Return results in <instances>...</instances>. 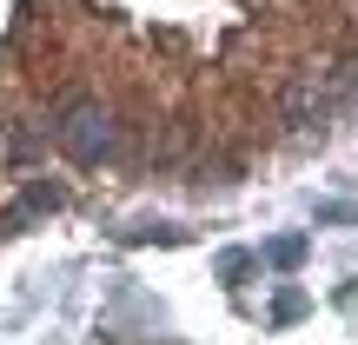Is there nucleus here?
<instances>
[{
    "label": "nucleus",
    "instance_id": "nucleus-1",
    "mask_svg": "<svg viewBox=\"0 0 358 345\" xmlns=\"http://www.w3.org/2000/svg\"><path fill=\"white\" fill-rule=\"evenodd\" d=\"M66 146H73L80 160H106V146H113V133H106V120H100V113L87 106V113H73V127H66Z\"/></svg>",
    "mask_w": 358,
    "mask_h": 345
},
{
    "label": "nucleus",
    "instance_id": "nucleus-2",
    "mask_svg": "<svg viewBox=\"0 0 358 345\" xmlns=\"http://www.w3.org/2000/svg\"><path fill=\"white\" fill-rule=\"evenodd\" d=\"M266 259H272V266H299V259H306V239H272Z\"/></svg>",
    "mask_w": 358,
    "mask_h": 345
},
{
    "label": "nucleus",
    "instance_id": "nucleus-3",
    "mask_svg": "<svg viewBox=\"0 0 358 345\" xmlns=\"http://www.w3.org/2000/svg\"><path fill=\"white\" fill-rule=\"evenodd\" d=\"M299 312H306V299H299V293H279V306H272V319L285 325V319H299Z\"/></svg>",
    "mask_w": 358,
    "mask_h": 345
}]
</instances>
